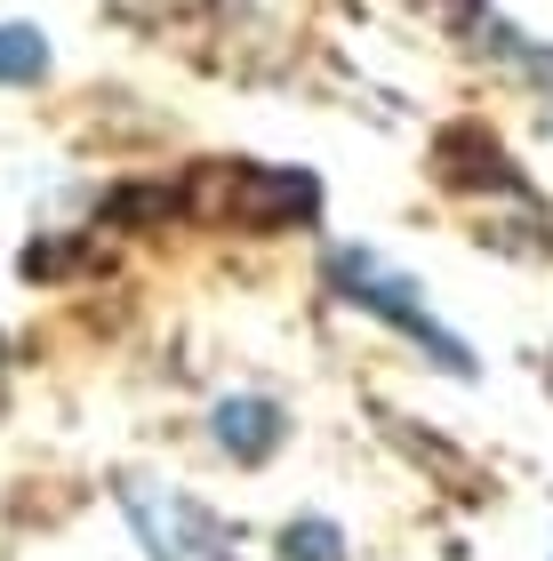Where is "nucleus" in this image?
Masks as SVG:
<instances>
[{"mask_svg": "<svg viewBox=\"0 0 553 561\" xmlns=\"http://www.w3.org/2000/svg\"><path fill=\"white\" fill-rule=\"evenodd\" d=\"M337 280L354 289V305H361V313H385L393 329H410L417 345H434L449 369H465V345H458V337H441V329H434V313H425V305H410L417 289H410V280H393L377 257H354V249H345V257H337Z\"/></svg>", "mask_w": 553, "mask_h": 561, "instance_id": "obj_1", "label": "nucleus"}, {"mask_svg": "<svg viewBox=\"0 0 553 561\" xmlns=\"http://www.w3.org/2000/svg\"><path fill=\"white\" fill-rule=\"evenodd\" d=\"M217 442L257 466V457L281 449V410H273V401H224L217 410Z\"/></svg>", "mask_w": 553, "mask_h": 561, "instance_id": "obj_2", "label": "nucleus"}, {"mask_svg": "<svg viewBox=\"0 0 553 561\" xmlns=\"http://www.w3.org/2000/svg\"><path fill=\"white\" fill-rule=\"evenodd\" d=\"M48 72V41L33 24H0V81H41Z\"/></svg>", "mask_w": 553, "mask_h": 561, "instance_id": "obj_3", "label": "nucleus"}]
</instances>
